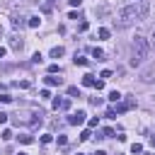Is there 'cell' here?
Listing matches in <instances>:
<instances>
[{
  "mask_svg": "<svg viewBox=\"0 0 155 155\" xmlns=\"http://www.w3.org/2000/svg\"><path fill=\"white\" fill-rule=\"evenodd\" d=\"M148 10H150V5H148L145 0H133V2H128V5L121 7V12H119V27H128V24H133V22L145 19Z\"/></svg>",
  "mask_w": 155,
  "mask_h": 155,
  "instance_id": "6da1fadb",
  "label": "cell"
},
{
  "mask_svg": "<svg viewBox=\"0 0 155 155\" xmlns=\"http://www.w3.org/2000/svg\"><path fill=\"white\" fill-rule=\"evenodd\" d=\"M148 51H150V44H148V39L145 36H136L133 41H131V65L133 68H138L140 63H143V58H148Z\"/></svg>",
  "mask_w": 155,
  "mask_h": 155,
  "instance_id": "7a4b0ae2",
  "label": "cell"
},
{
  "mask_svg": "<svg viewBox=\"0 0 155 155\" xmlns=\"http://www.w3.org/2000/svg\"><path fill=\"white\" fill-rule=\"evenodd\" d=\"M85 119H87L85 111H75V114L68 116V124H70V126H80V124H85Z\"/></svg>",
  "mask_w": 155,
  "mask_h": 155,
  "instance_id": "3957f363",
  "label": "cell"
},
{
  "mask_svg": "<svg viewBox=\"0 0 155 155\" xmlns=\"http://www.w3.org/2000/svg\"><path fill=\"white\" fill-rule=\"evenodd\" d=\"M53 109H56V111H65V109H70V99L56 97V99H53Z\"/></svg>",
  "mask_w": 155,
  "mask_h": 155,
  "instance_id": "277c9868",
  "label": "cell"
},
{
  "mask_svg": "<svg viewBox=\"0 0 155 155\" xmlns=\"http://www.w3.org/2000/svg\"><path fill=\"white\" fill-rule=\"evenodd\" d=\"M140 80H143V82H153V80H155V63L148 65V68L140 73Z\"/></svg>",
  "mask_w": 155,
  "mask_h": 155,
  "instance_id": "5b68a950",
  "label": "cell"
},
{
  "mask_svg": "<svg viewBox=\"0 0 155 155\" xmlns=\"http://www.w3.org/2000/svg\"><path fill=\"white\" fill-rule=\"evenodd\" d=\"M61 82H63V80H61V78H56V75H51V73H48V75H46V85H48V87H58V85H61Z\"/></svg>",
  "mask_w": 155,
  "mask_h": 155,
  "instance_id": "8992f818",
  "label": "cell"
},
{
  "mask_svg": "<svg viewBox=\"0 0 155 155\" xmlns=\"http://www.w3.org/2000/svg\"><path fill=\"white\" fill-rule=\"evenodd\" d=\"M12 27H15V29L24 27V15H12Z\"/></svg>",
  "mask_w": 155,
  "mask_h": 155,
  "instance_id": "52a82bcc",
  "label": "cell"
},
{
  "mask_svg": "<svg viewBox=\"0 0 155 155\" xmlns=\"http://www.w3.org/2000/svg\"><path fill=\"white\" fill-rule=\"evenodd\" d=\"M63 53H65V48H63V46H53V48H51V53H48V56H51V58H61V56H63Z\"/></svg>",
  "mask_w": 155,
  "mask_h": 155,
  "instance_id": "ba28073f",
  "label": "cell"
},
{
  "mask_svg": "<svg viewBox=\"0 0 155 155\" xmlns=\"http://www.w3.org/2000/svg\"><path fill=\"white\" fill-rule=\"evenodd\" d=\"M10 46H12L15 51H22V39H19V36H12V39H10Z\"/></svg>",
  "mask_w": 155,
  "mask_h": 155,
  "instance_id": "9c48e42d",
  "label": "cell"
},
{
  "mask_svg": "<svg viewBox=\"0 0 155 155\" xmlns=\"http://www.w3.org/2000/svg\"><path fill=\"white\" fill-rule=\"evenodd\" d=\"M82 85H85V87H94V75H90V73L82 75Z\"/></svg>",
  "mask_w": 155,
  "mask_h": 155,
  "instance_id": "30bf717a",
  "label": "cell"
},
{
  "mask_svg": "<svg viewBox=\"0 0 155 155\" xmlns=\"http://www.w3.org/2000/svg\"><path fill=\"white\" fill-rule=\"evenodd\" d=\"M73 63H75V65H90V61H87L85 56H78V53H75V58H73Z\"/></svg>",
  "mask_w": 155,
  "mask_h": 155,
  "instance_id": "8fae6325",
  "label": "cell"
},
{
  "mask_svg": "<svg viewBox=\"0 0 155 155\" xmlns=\"http://www.w3.org/2000/svg\"><path fill=\"white\" fill-rule=\"evenodd\" d=\"M109 102H114V104L121 102V92H119V90H111V92H109Z\"/></svg>",
  "mask_w": 155,
  "mask_h": 155,
  "instance_id": "7c38bea8",
  "label": "cell"
},
{
  "mask_svg": "<svg viewBox=\"0 0 155 155\" xmlns=\"http://www.w3.org/2000/svg\"><path fill=\"white\" fill-rule=\"evenodd\" d=\"M27 24H29V27H39V24H41V19H39L36 15H31V17H27Z\"/></svg>",
  "mask_w": 155,
  "mask_h": 155,
  "instance_id": "4fadbf2b",
  "label": "cell"
},
{
  "mask_svg": "<svg viewBox=\"0 0 155 155\" xmlns=\"http://www.w3.org/2000/svg\"><path fill=\"white\" fill-rule=\"evenodd\" d=\"M90 53H92V58H97V61H104V51H102V48H92Z\"/></svg>",
  "mask_w": 155,
  "mask_h": 155,
  "instance_id": "5bb4252c",
  "label": "cell"
},
{
  "mask_svg": "<svg viewBox=\"0 0 155 155\" xmlns=\"http://www.w3.org/2000/svg\"><path fill=\"white\" fill-rule=\"evenodd\" d=\"M17 138H19V143H24V145L34 143V136H27V133H22V136H17Z\"/></svg>",
  "mask_w": 155,
  "mask_h": 155,
  "instance_id": "9a60e30c",
  "label": "cell"
},
{
  "mask_svg": "<svg viewBox=\"0 0 155 155\" xmlns=\"http://www.w3.org/2000/svg\"><path fill=\"white\" fill-rule=\"evenodd\" d=\"M109 36H111V31H109L107 27H102V29H99V39H109Z\"/></svg>",
  "mask_w": 155,
  "mask_h": 155,
  "instance_id": "2e32d148",
  "label": "cell"
},
{
  "mask_svg": "<svg viewBox=\"0 0 155 155\" xmlns=\"http://www.w3.org/2000/svg\"><path fill=\"white\" fill-rule=\"evenodd\" d=\"M48 73H51V75L61 73V65H58V63H51V65H48Z\"/></svg>",
  "mask_w": 155,
  "mask_h": 155,
  "instance_id": "e0dca14e",
  "label": "cell"
},
{
  "mask_svg": "<svg viewBox=\"0 0 155 155\" xmlns=\"http://www.w3.org/2000/svg\"><path fill=\"white\" fill-rule=\"evenodd\" d=\"M39 140H41V143H44V145H48V143H51V140H53V136H51V133H44V136H41V138H39Z\"/></svg>",
  "mask_w": 155,
  "mask_h": 155,
  "instance_id": "ac0fdd59",
  "label": "cell"
},
{
  "mask_svg": "<svg viewBox=\"0 0 155 155\" xmlns=\"http://www.w3.org/2000/svg\"><path fill=\"white\" fill-rule=\"evenodd\" d=\"M131 153H133V155L143 153V145H140V143H133V145H131Z\"/></svg>",
  "mask_w": 155,
  "mask_h": 155,
  "instance_id": "d6986e66",
  "label": "cell"
},
{
  "mask_svg": "<svg viewBox=\"0 0 155 155\" xmlns=\"http://www.w3.org/2000/svg\"><path fill=\"white\" fill-rule=\"evenodd\" d=\"M56 140H58V145H68V136H63V133H58Z\"/></svg>",
  "mask_w": 155,
  "mask_h": 155,
  "instance_id": "ffe728a7",
  "label": "cell"
},
{
  "mask_svg": "<svg viewBox=\"0 0 155 155\" xmlns=\"http://www.w3.org/2000/svg\"><path fill=\"white\" fill-rule=\"evenodd\" d=\"M68 94H70V97H80V90H78V87H68Z\"/></svg>",
  "mask_w": 155,
  "mask_h": 155,
  "instance_id": "44dd1931",
  "label": "cell"
},
{
  "mask_svg": "<svg viewBox=\"0 0 155 155\" xmlns=\"http://www.w3.org/2000/svg\"><path fill=\"white\" fill-rule=\"evenodd\" d=\"M90 102H92V107H102V104H104V102H102V97H92Z\"/></svg>",
  "mask_w": 155,
  "mask_h": 155,
  "instance_id": "7402d4cb",
  "label": "cell"
},
{
  "mask_svg": "<svg viewBox=\"0 0 155 155\" xmlns=\"http://www.w3.org/2000/svg\"><path fill=\"white\" fill-rule=\"evenodd\" d=\"M31 61H34V63H41V61H44V56H41V53H39V51H36V53H34V56H31Z\"/></svg>",
  "mask_w": 155,
  "mask_h": 155,
  "instance_id": "603a6c76",
  "label": "cell"
},
{
  "mask_svg": "<svg viewBox=\"0 0 155 155\" xmlns=\"http://www.w3.org/2000/svg\"><path fill=\"white\" fill-rule=\"evenodd\" d=\"M10 138H12V131L5 128V131H2V140H10Z\"/></svg>",
  "mask_w": 155,
  "mask_h": 155,
  "instance_id": "cb8c5ba5",
  "label": "cell"
},
{
  "mask_svg": "<svg viewBox=\"0 0 155 155\" xmlns=\"http://www.w3.org/2000/svg\"><path fill=\"white\" fill-rule=\"evenodd\" d=\"M0 102H5V104H10V102H12V97H10V94H0Z\"/></svg>",
  "mask_w": 155,
  "mask_h": 155,
  "instance_id": "d4e9b609",
  "label": "cell"
},
{
  "mask_svg": "<svg viewBox=\"0 0 155 155\" xmlns=\"http://www.w3.org/2000/svg\"><path fill=\"white\" fill-rule=\"evenodd\" d=\"M90 136H92L90 131H82V133H80V140H90Z\"/></svg>",
  "mask_w": 155,
  "mask_h": 155,
  "instance_id": "484cf974",
  "label": "cell"
},
{
  "mask_svg": "<svg viewBox=\"0 0 155 155\" xmlns=\"http://www.w3.org/2000/svg\"><path fill=\"white\" fill-rule=\"evenodd\" d=\"M87 27H90L87 22H80V24H78V29H80V31H87Z\"/></svg>",
  "mask_w": 155,
  "mask_h": 155,
  "instance_id": "4316f807",
  "label": "cell"
},
{
  "mask_svg": "<svg viewBox=\"0 0 155 155\" xmlns=\"http://www.w3.org/2000/svg\"><path fill=\"white\" fill-rule=\"evenodd\" d=\"M104 87V80H94V90H102Z\"/></svg>",
  "mask_w": 155,
  "mask_h": 155,
  "instance_id": "83f0119b",
  "label": "cell"
},
{
  "mask_svg": "<svg viewBox=\"0 0 155 155\" xmlns=\"http://www.w3.org/2000/svg\"><path fill=\"white\" fill-rule=\"evenodd\" d=\"M7 116H10V114H5V111H0V124H5V121H7Z\"/></svg>",
  "mask_w": 155,
  "mask_h": 155,
  "instance_id": "f1b7e54d",
  "label": "cell"
},
{
  "mask_svg": "<svg viewBox=\"0 0 155 155\" xmlns=\"http://www.w3.org/2000/svg\"><path fill=\"white\" fill-rule=\"evenodd\" d=\"M68 2H70L73 7H80V2H82V0H68Z\"/></svg>",
  "mask_w": 155,
  "mask_h": 155,
  "instance_id": "f546056e",
  "label": "cell"
},
{
  "mask_svg": "<svg viewBox=\"0 0 155 155\" xmlns=\"http://www.w3.org/2000/svg\"><path fill=\"white\" fill-rule=\"evenodd\" d=\"M5 53H7V48H5V46H0V58H2Z\"/></svg>",
  "mask_w": 155,
  "mask_h": 155,
  "instance_id": "4dcf8cb0",
  "label": "cell"
},
{
  "mask_svg": "<svg viewBox=\"0 0 155 155\" xmlns=\"http://www.w3.org/2000/svg\"><path fill=\"white\" fill-rule=\"evenodd\" d=\"M150 145H155V133H153V136H150Z\"/></svg>",
  "mask_w": 155,
  "mask_h": 155,
  "instance_id": "1f68e13d",
  "label": "cell"
},
{
  "mask_svg": "<svg viewBox=\"0 0 155 155\" xmlns=\"http://www.w3.org/2000/svg\"><path fill=\"white\" fill-rule=\"evenodd\" d=\"M17 155H27V153H17Z\"/></svg>",
  "mask_w": 155,
  "mask_h": 155,
  "instance_id": "d6a6232c",
  "label": "cell"
},
{
  "mask_svg": "<svg viewBox=\"0 0 155 155\" xmlns=\"http://www.w3.org/2000/svg\"><path fill=\"white\" fill-rule=\"evenodd\" d=\"M153 34H155V27H153Z\"/></svg>",
  "mask_w": 155,
  "mask_h": 155,
  "instance_id": "836d02e7",
  "label": "cell"
},
{
  "mask_svg": "<svg viewBox=\"0 0 155 155\" xmlns=\"http://www.w3.org/2000/svg\"><path fill=\"white\" fill-rule=\"evenodd\" d=\"M94 155H97V153H94Z\"/></svg>",
  "mask_w": 155,
  "mask_h": 155,
  "instance_id": "e575fe53",
  "label": "cell"
}]
</instances>
